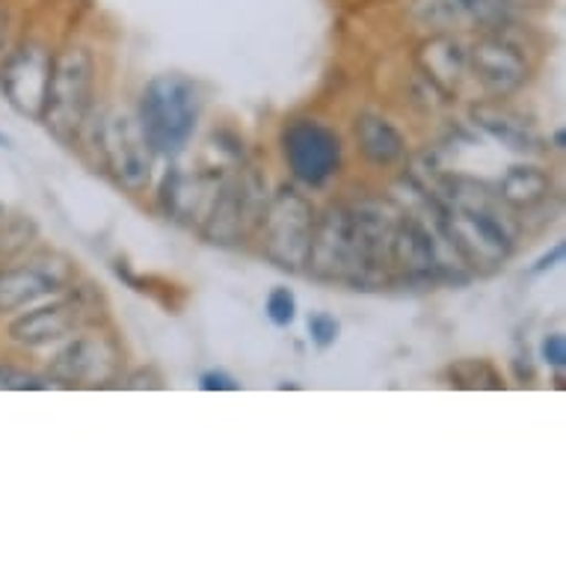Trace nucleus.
Masks as SVG:
<instances>
[{
    "label": "nucleus",
    "instance_id": "obj_1",
    "mask_svg": "<svg viewBox=\"0 0 566 566\" xmlns=\"http://www.w3.org/2000/svg\"><path fill=\"white\" fill-rule=\"evenodd\" d=\"M400 211L403 208L389 199L329 205L324 217H317L306 270L321 282H344L356 291L386 285L391 276V234Z\"/></svg>",
    "mask_w": 566,
    "mask_h": 566
},
{
    "label": "nucleus",
    "instance_id": "obj_2",
    "mask_svg": "<svg viewBox=\"0 0 566 566\" xmlns=\"http://www.w3.org/2000/svg\"><path fill=\"white\" fill-rule=\"evenodd\" d=\"M199 116H202L199 86L178 72L151 77L139 95V130L151 151L164 158H176L187 149L199 125Z\"/></svg>",
    "mask_w": 566,
    "mask_h": 566
},
{
    "label": "nucleus",
    "instance_id": "obj_3",
    "mask_svg": "<svg viewBox=\"0 0 566 566\" xmlns=\"http://www.w3.org/2000/svg\"><path fill=\"white\" fill-rule=\"evenodd\" d=\"M95 90V60L84 45H72L60 51L51 65L45 102L39 111V122L48 134L63 146H75L84 134L90 111H93Z\"/></svg>",
    "mask_w": 566,
    "mask_h": 566
},
{
    "label": "nucleus",
    "instance_id": "obj_4",
    "mask_svg": "<svg viewBox=\"0 0 566 566\" xmlns=\"http://www.w3.org/2000/svg\"><path fill=\"white\" fill-rule=\"evenodd\" d=\"M317 211L306 193L297 187H279L270 196L261 211V238H264V255L279 270L289 273H306L308 252H312V234H315Z\"/></svg>",
    "mask_w": 566,
    "mask_h": 566
},
{
    "label": "nucleus",
    "instance_id": "obj_5",
    "mask_svg": "<svg viewBox=\"0 0 566 566\" xmlns=\"http://www.w3.org/2000/svg\"><path fill=\"white\" fill-rule=\"evenodd\" d=\"M282 155L291 176L303 187L321 190L342 172V139L315 119H294L282 128Z\"/></svg>",
    "mask_w": 566,
    "mask_h": 566
},
{
    "label": "nucleus",
    "instance_id": "obj_6",
    "mask_svg": "<svg viewBox=\"0 0 566 566\" xmlns=\"http://www.w3.org/2000/svg\"><path fill=\"white\" fill-rule=\"evenodd\" d=\"M261 211H264V187L259 178L238 176L223 181L217 185L211 208L205 214L202 234L211 243L232 247L259 226Z\"/></svg>",
    "mask_w": 566,
    "mask_h": 566
},
{
    "label": "nucleus",
    "instance_id": "obj_7",
    "mask_svg": "<svg viewBox=\"0 0 566 566\" xmlns=\"http://www.w3.org/2000/svg\"><path fill=\"white\" fill-rule=\"evenodd\" d=\"M98 151L113 181L130 193H143L151 185L155 151L143 137L139 122L130 116H111L98 128Z\"/></svg>",
    "mask_w": 566,
    "mask_h": 566
},
{
    "label": "nucleus",
    "instance_id": "obj_8",
    "mask_svg": "<svg viewBox=\"0 0 566 566\" xmlns=\"http://www.w3.org/2000/svg\"><path fill=\"white\" fill-rule=\"evenodd\" d=\"M48 374L63 386H111L122 374L119 344L111 335H69Z\"/></svg>",
    "mask_w": 566,
    "mask_h": 566
},
{
    "label": "nucleus",
    "instance_id": "obj_9",
    "mask_svg": "<svg viewBox=\"0 0 566 566\" xmlns=\"http://www.w3.org/2000/svg\"><path fill=\"white\" fill-rule=\"evenodd\" d=\"M95 308L98 306L84 294L54 300L48 306H39L28 315L15 317L10 326V338L21 347H48V344L65 342L69 335H75L86 324L98 321Z\"/></svg>",
    "mask_w": 566,
    "mask_h": 566
},
{
    "label": "nucleus",
    "instance_id": "obj_10",
    "mask_svg": "<svg viewBox=\"0 0 566 566\" xmlns=\"http://www.w3.org/2000/svg\"><path fill=\"white\" fill-rule=\"evenodd\" d=\"M465 54H469V69L478 77V84L492 98H507L528 84V60L522 54V48L513 45L511 39L502 36V33H486Z\"/></svg>",
    "mask_w": 566,
    "mask_h": 566
},
{
    "label": "nucleus",
    "instance_id": "obj_11",
    "mask_svg": "<svg viewBox=\"0 0 566 566\" xmlns=\"http://www.w3.org/2000/svg\"><path fill=\"white\" fill-rule=\"evenodd\" d=\"M51 65H54L51 51H45L36 42H28L7 56V63L0 69V90L7 95V102L12 104V111L39 119L48 81H51Z\"/></svg>",
    "mask_w": 566,
    "mask_h": 566
},
{
    "label": "nucleus",
    "instance_id": "obj_12",
    "mask_svg": "<svg viewBox=\"0 0 566 566\" xmlns=\"http://www.w3.org/2000/svg\"><path fill=\"white\" fill-rule=\"evenodd\" d=\"M418 69L433 84L437 93L451 98V95L460 93L463 75L469 72V54L454 36L439 33V36L421 42V48H418Z\"/></svg>",
    "mask_w": 566,
    "mask_h": 566
},
{
    "label": "nucleus",
    "instance_id": "obj_13",
    "mask_svg": "<svg viewBox=\"0 0 566 566\" xmlns=\"http://www.w3.org/2000/svg\"><path fill=\"white\" fill-rule=\"evenodd\" d=\"M472 122L486 134V137H492L495 143H502L504 149L520 151V155H537V151L543 149V139H539V134L534 130V125L516 111H511V107H502V104L492 102L474 104Z\"/></svg>",
    "mask_w": 566,
    "mask_h": 566
},
{
    "label": "nucleus",
    "instance_id": "obj_14",
    "mask_svg": "<svg viewBox=\"0 0 566 566\" xmlns=\"http://www.w3.org/2000/svg\"><path fill=\"white\" fill-rule=\"evenodd\" d=\"M65 285V273L45 264H24V268L0 273V312H19L39 300L51 297Z\"/></svg>",
    "mask_w": 566,
    "mask_h": 566
},
{
    "label": "nucleus",
    "instance_id": "obj_15",
    "mask_svg": "<svg viewBox=\"0 0 566 566\" xmlns=\"http://www.w3.org/2000/svg\"><path fill=\"white\" fill-rule=\"evenodd\" d=\"M353 137L359 143V151L371 160L374 167H391L403 158L407 143L400 137V130L389 119H382L377 113H363L353 122Z\"/></svg>",
    "mask_w": 566,
    "mask_h": 566
},
{
    "label": "nucleus",
    "instance_id": "obj_16",
    "mask_svg": "<svg viewBox=\"0 0 566 566\" xmlns=\"http://www.w3.org/2000/svg\"><path fill=\"white\" fill-rule=\"evenodd\" d=\"M555 185L546 169L531 167V164H516L499 181V202L511 205L516 211H534L552 196Z\"/></svg>",
    "mask_w": 566,
    "mask_h": 566
},
{
    "label": "nucleus",
    "instance_id": "obj_17",
    "mask_svg": "<svg viewBox=\"0 0 566 566\" xmlns=\"http://www.w3.org/2000/svg\"><path fill=\"white\" fill-rule=\"evenodd\" d=\"M446 377L451 380L448 386H457V389H502L504 386L495 368L483 359H465V363L451 365Z\"/></svg>",
    "mask_w": 566,
    "mask_h": 566
},
{
    "label": "nucleus",
    "instance_id": "obj_18",
    "mask_svg": "<svg viewBox=\"0 0 566 566\" xmlns=\"http://www.w3.org/2000/svg\"><path fill=\"white\" fill-rule=\"evenodd\" d=\"M264 312H268L270 324L279 326V329H285V326L294 324V317H297V297H294V291L285 289V285H276V289L268 294Z\"/></svg>",
    "mask_w": 566,
    "mask_h": 566
},
{
    "label": "nucleus",
    "instance_id": "obj_19",
    "mask_svg": "<svg viewBox=\"0 0 566 566\" xmlns=\"http://www.w3.org/2000/svg\"><path fill=\"white\" fill-rule=\"evenodd\" d=\"M48 389V382L33 371L15 368V365H0V391H39Z\"/></svg>",
    "mask_w": 566,
    "mask_h": 566
},
{
    "label": "nucleus",
    "instance_id": "obj_20",
    "mask_svg": "<svg viewBox=\"0 0 566 566\" xmlns=\"http://www.w3.org/2000/svg\"><path fill=\"white\" fill-rule=\"evenodd\" d=\"M308 335H312L315 347L326 350V347H333V344L338 342L342 324H338V317L329 315V312H315V315L308 317Z\"/></svg>",
    "mask_w": 566,
    "mask_h": 566
},
{
    "label": "nucleus",
    "instance_id": "obj_21",
    "mask_svg": "<svg viewBox=\"0 0 566 566\" xmlns=\"http://www.w3.org/2000/svg\"><path fill=\"white\" fill-rule=\"evenodd\" d=\"M539 356H543V363L548 368H557V371H564L566 365V338L560 333H552L543 338L539 344Z\"/></svg>",
    "mask_w": 566,
    "mask_h": 566
},
{
    "label": "nucleus",
    "instance_id": "obj_22",
    "mask_svg": "<svg viewBox=\"0 0 566 566\" xmlns=\"http://www.w3.org/2000/svg\"><path fill=\"white\" fill-rule=\"evenodd\" d=\"M199 386H202L205 391H238L241 386L234 382V377H229L226 371H205L202 377H199Z\"/></svg>",
    "mask_w": 566,
    "mask_h": 566
},
{
    "label": "nucleus",
    "instance_id": "obj_23",
    "mask_svg": "<svg viewBox=\"0 0 566 566\" xmlns=\"http://www.w3.org/2000/svg\"><path fill=\"white\" fill-rule=\"evenodd\" d=\"M564 252H566L564 243H555V247H552V252H546V255H543V259H539L537 264L528 270V276H539V273H546V270L557 268V264L564 261Z\"/></svg>",
    "mask_w": 566,
    "mask_h": 566
},
{
    "label": "nucleus",
    "instance_id": "obj_24",
    "mask_svg": "<svg viewBox=\"0 0 566 566\" xmlns=\"http://www.w3.org/2000/svg\"><path fill=\"white\" fill-rule=\"evenodd\" d=\"M7 39H10V19H7V10L0 7V54L7 48Z\"/></svg>",
    "mask_w": 566,
    "mask_h": 566
},
{
    "label": "nucleus",
    "instance_id": "obj_25",
    "mask_svg": "<svg viewBox=\"0 0 566 566\" xmlns=\"http://www.w3.org/2000/svg\"><path fill=\"white\" fill-rule=\"evenodd\" d=\"M564 146H566V134H564V130H557V134H555V149H564Z\"/></svg>",
    "mask_w": 566,
    "mask_h": 566
},
{
    "label": "nucleus",
    "instance_id": "obj_26",
    "mask_svg": "<svg viewBox=\"0 0 566 566\" xmlns=\"http://www.w3.org/2000/svg\"><path fill=\"white\" fill-rule=\"evenodd\" d=\"M0 146H10V143H7V137H0Z\"/></svg>",
    "mask_w": 566,
    "mask_h": 566
}]
</instances>
